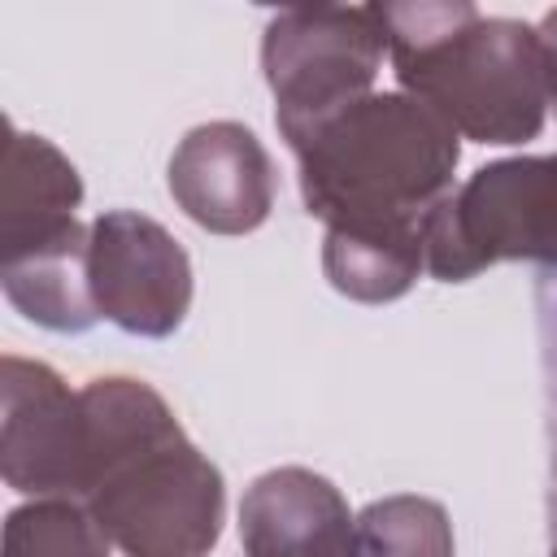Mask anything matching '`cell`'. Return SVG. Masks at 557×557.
Returning <instances> with one entry per match:
<instances>
[{
  "instance_id": "cell-1",
  "label": "cell",
  "mask_w": 557,
  "mask_h": 557,
  "mask_svg": "<svg viewBox=\"0 0 557 557\" xmlns=\"http://www.w3.org/2000/svg\"><path fill=\"white\" fill-rule=\"evenodd\" d=\"M83 505L126 557H205L222 535V470L183 435L139 379H91L83 392Z\"/></svg>"
},
{
  "instance_id": "cell-2",
  "label": "cell",
  "mask_w": 557,
  "mask_h": 557,
  "mask_svg": "<svg viewBox=\"0 0 557 557\" xmlns=\"http://www.w3.org/2000/svg\"><path fill=\"white\" fill-rule=\"evenodd\" d=\"M309 218L339 235H426L453 191L457 131L409 91H370L300 144Z\"/></svg>"
},
{
  "instance_id": "cell-3",
  "label": "cell",
  "mask_w": 557,
  "mask_h": 557,
  "mask_svg": "<svg viewBox=\"0 0 557 557\" xmlns=\"http://www.w3.org/2000/svg\"><path fill=\"white\" fill-rule=\"evenodd\" d=\"M400 87L457 139L527 144L544 126L548 74L535 26L487 17L466 0L379 4Z\"/></svg>"
},
{
  "instance_id": "cell-4",
  "label": "cell",
  "mask_w": 557,
  "mask_h": 557,
  "mask_svg": "<svg viewBox=\"0 0 557 557\" xmlns=\"http://www.w3.org/2000/svg\"><path fill=\"white\" fill-rule=\"evenodd\" d=\"M387 57L379 4L283 9L265 22L261 70L274 91L278 135L300 144L374 91Z\"/></svg>"
},
{
  "instance_id": "cell-5",
  "label": "cell",
  "mask_w": 557,
  "mask_h": 557,
  "mask_svg": "<svg viewBox=\"0 0 557 557\" xmlns=\"http://www.w3.org/2000/svg\"><path fill=\"white\" fill-rule=\"evenodd\" d=\"M496 261L557 265V152L492 161L431 213V278L466 283Z\"/></svg>"
},
{
  "instance_id": "cell-6",
  "label": "cell",
  "mask_w": 557,
  "mask_h": 557,
  "mask_svg": "<svg viewBox=\"0 0 557 557\" xmlns=\"http://www.w3.org/2000/svg\"><path fill=\"white\" fill-rule=\"evenodd\" d=\"M87 261L100 318L144 339H165L183 326L191 309V261L161 222L135 209L100 213Z\"/></svg>"
},
{
  "instance_id": "cell-7",
  "label": "cell",
  "mask_w": 557,
  "mask_h": 557,
  "mask_svg": "<svg viewBox=\"0 0 557 557\" xmlns=\"http://www.w3.org/2000/svg\"><path fill=\"white\" fill-rule=\"evenodd\" d=\"M0 466L4 483L26 496L83 500L87 470V422L83 400L44 361L4 357L0 361Z\"/></svg>"
},
{
  "instance_id": "cell-8",
  "label": "cell",
  "mask_w": 557,
  "mask_h": 557,
  "mask_svg": "<svg viewBox=\"0 0 557 557\" xmlns=\"http://www.w3.org/2000/svg\"><path fill=\"white\" fill-rule=\"evenodd\" d=\"M170 196L196 226L248 235L270 218L278 174L244 122H205L191 126L170 157Z\"/></svg>"
},
{
  "instance_id": "cell-9",
  "label": "cell",
  "mask_w": 557,
  "mask_h": 557,
  "mask_svg": "<svg viewBox=\"0 0 557 557\" xmlns=\"http://www.w3.org/2000/svg\"><path fill=\"white\" fill-rule=\"evenodd\" d=\"M239 544L244 557H344L352 548V513L331 479L278 466L244 492Z\"/></svg>"
},
{
  "instance_id": "cell-10",
  "label": "cell",
  "mask_w": 557,
  "mask_h": 557,
  "mask_svg": "<svg viewBox=\"0 0 557 557\" xmlns=\"http://www.w3.org/2000/svg\"><path fill=\"white\" fill-rule=\"evenodd\" d=\"M91 226L70 222L35 248L4 257V296L35 326L83 335L100 322V305L91 292Z\"/></svg>"
},
{
  "instance_id": "cell-11",
  "label": "cell",
  "mask_w": 557,
  "mask_h": 557,
  "mask_svg": "<svg viewBox=\"0 0 557 557\" xmlns=\"http://www.w3.org/2000/svg\"><path fill=\"white\" fill-rule=\"evenodd\" d=\"M0 252L13 257L22 248L44 244L65 231L83 200L78 170L52 148L44 135H26L9 126L4 165H0Z\"/></svg>"
},
{
  "instance_id": "cell-12",
  "label": "cell",
  "mask_w": 557,
  "mask_h": 557,
  "mask_svg": "<svg viewBox=\"0 0 557 557\" xmlns=\"http://www.w3.org/2000/svg\"><path fill=\"white\" fill-rule=\"evenodd\" d=\"M326 283L361 305H387L426 270V235H339L322 244Z\"/></svg>"
},
{
  "instance_id": "cell-13",
  "label": "cell",
  "mask_w": 557,
  "mask_h": 557,
  "mask_svg": "<svg viewBox=\"0 0 557 557\" xmlns=\"http://www.w3.org/2000/svg\"><path fill=\"white\" fill-rule=\"evenodd\" d=\"M357 557H453L448 509L431 496H383L352 518Z\"/></svg>"
},
{
  "instance_id": "cell-14",
  "label": "cell",
  "mask_w": 557,
  "mask_h": 557,
  "mask_svg": "<svg viewBox=\"0 0 557 557\" xmlns=\"http://www.w3.org/2000/svg\"><path fill=\"white\" fill-rule=\"evenodd\" d=\"M4 557H109V535L83 500L39 496L9 513Z\"/></svg>"
},
{
  "instance_id": "cell-15",
  "label": "cell",
  "mask_w": 557,
  "mask_h": 557,
  "mask_svg": "<svg viewBox=\"0 0 557 557\" xmlns=\"http://www.w3.org/2000/svg\"><path fill=\"white\" fill-rule=\"evenodd\" d=\"M535 322H540V361H544V396H548V444H553V496L557 509V265L535 283Z\"/></svg>"
},
{
  "instance_id": "cell-16",
  "label": "cell",
  "mask_w": 557,
  "mask_h": 557,
  "mask_svg": "<svg viewBox=\"0 0 557 557\" xmlns=\"http://www.w3.org/2000/svg\"><path fill=\"white\" fill-rule=\"evenodd\" d=\"M540 48H544V74H548V104L557 109V9H548L535 26Z\"/></svg>"
},
{
  "instance_id": "cell-17",
  "label": "cell",
  "mask_w": 557,
  "mask_h": 557,
  "mask_svg": "<svg viewBox=\"0 0 557 557\" xmlns=\"http://www.w3.org/2000/svg\"><path fill=\"white\" fill-rule=\"evenodd\" d=\"M548 557H557V513H553V548H548Z\"/></svg>"
},
{
  "instance_id": "cell-18",
  "label": "cell",
  "mask_w": 557,
  "mask_h": 557,
  "mask_svg": "<svg viewBox=\"0 0 557 557\" xmlns=\"http://www.w3.org/2000/svg\"><path fill=\"white\" fill-rule=\"evenodd\" d=\"M344 557H357V553H352V548H348V553H344Z\"/></svg>"
}]
</instances>
